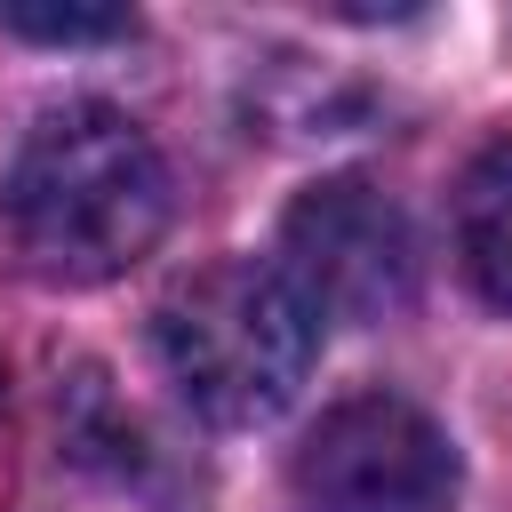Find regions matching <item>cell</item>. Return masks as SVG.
I'll return each mask as SVG.
<instances>
[{
	"instance_id": "obj_1",
	"label": "cell",
	"mask_w": 512,
	"mask_h": 512,
	"mask_svg": "<svg viewBox=\"0 0 512 512\" xmlns=\"http://www.w3.org/2000/svg\"><path fill=\"white\" fill-rule=\"evenodd\" d=\"M0 224H8V248L24 256V272H40L56 288H96V280L128 272L136 256H152V240L168 224V160L112 104H96V96L56 104L24 128L16 160H8Z\"/></svg>"
},
{
	"instance_id": "obj_2",
	"label": "cell",
	"mask_w": 512,
	"mask_h": 512,
	"mask_svg": "<svg viewBox=\"0 0 512 512\" xmlns=\"http://www.w3.org/2000/svg\"><path fill=\"white\" fill-rule=\"evenodd\" d=\"M152 352L208 424H272L320 360V312L280 264L224 256L160 296Z\"/></svg>"
},
{
	"instance_id": "obj_3",
	"label": "cell",
	"mask_w": 512,
	"mask_h": 512,
	"mask_svg": "<svg viewBox=\"0 0 512 512\" xmlns=\"http://www.w3.org/2000/svg\"><path fill=\"white\" fill-rule=\"evenodd\" d=\"M296 504L304 512H448L456 504V448L448 432L392 400V392H360L336 400L304 448H296Z\"/></svg>"
},
{
	"instance_id": "obj_4",
	"label": "cell",
	"mask_w": 512,
	"mask_h": 512,
	"mask_svg": "<svg viewBox=\"0 0 512 512\" xmlns=\"http://www.w3.org/2000/svg\"><path fill=\"white\" fill-rule=\"evenodd\" d=\"M280 272L312 296L320 320H392L416 304V232L400 200L360 176H328L280 216Z\"/></svg>"
},
{
	"instance_id": "obj_5",
	"label": "cell",
	"mask_w": 512,
	"mask_h": 512,
	"mask_svg": "<svg viewBox=\"0 0 512 512\" xmlns=\"http://www.w3.org/2000/svg\"><path fill=\"white\" fill-rule=\"evenodd\" d=\"M456 248H464V272L472 288L512 312V136H496L464 184H456Z\"/></svg>"
},
{
	"instance_id": "obj_6",
	"label": "cell",
	"mask_w": 512,
	"mask_h": 512,
	"mask_svg": "<svg viewBox=\"0 0 512 512\" xmlns=\"http://www.w3.org/2000/svg\"><path fill=\"white\" fill-rule=\"evenodd\" d=\"M0 32L48 40V48H80V40H128L136 16L128 8H32V0H0Z\"/></svg>"
}]
</instances>
